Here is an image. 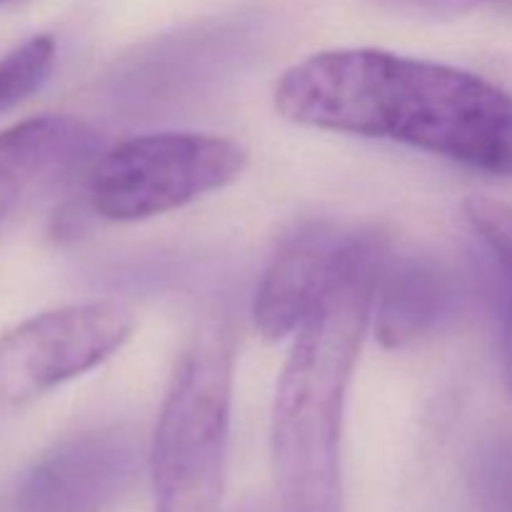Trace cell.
Here are the masks:
<instances>
[{"label": "cell", "instance_id": "cell-1", "mask_svg": "<svg viewBox=\"0 0 512 512\" xmlns=\"http://www.w3.org/2000/svg\"><path fill=\"white\" fill-rule=\"evenodd\" d=\"M273 100L303 128L393 140L512 180V93L470 70L380 48H335L285 70Z\"/></svg>", "mask_w": 512, "mask_h": 512}, {"label": "cell", "instance_id": "cell-2", "mask_svg": "<svg viewBox=\"0 0 512 512\" xmlns=\"http://www.w3.org/2000/svg\"><path fill=\"white\" fill-rule=\"evenodd\" d=\"M385 243L360 233L353 253L300 330L275 388L273 478L283 512L343 508V415L350 380L373 323Z\"/></svg>", "mask_w": 512, "mask_h": 512}, {"label": "cell", "instance_id": "cell-3", "mask_svg": "<svg viewBox=\"0 0 512 512\" xmlns=\"http://www.w3.org/2000/svg\"><path fill=\"white\" fill-rule=\"evenodd\" d=\"M235 338L205 320L180 355L148 453L155 512H223Z\"/></svg>", "mask_w": 512, "mask_h": 512}, {"label": "cell", "instance_id": "cell-4", "mask_svg": "<svg viewBox=\"0 0 512 512\" xmlns=\"http://www.w3.org/2000/svg\"><path fill=\"white\" fill-rule=\"evenodd\" d=\"M248 160L245 145L225 135H135L100 153L90 170L88 198L103 220L138 223L228 188L245 173Z\"/></svg>", "mask_w": 512, "mask_h": 512}, {"label": "cell", "instance_id": "cell-5", "mask_svg": "<svg viewBox=\"0 0 512 512\" xmlns=\"http://www.w3.org/2000/svg\"><path fill=\"white\" fill-rule=\"evenodd\" d=\"M135 330L115 303H80L23 320L0 335V403L20 405L113 358Z\"/></svg>", "mask_w": 512, "mask_h": 512}, {"label": "cell", "instance_id": "cell-6", "mask_svg": "<svg viewBox=\"0 0 512 512\" xmlns=\"http://www.w3.org/2000/svg\"><path fill=\"white\" fill-rule=\"evenodd\" d=\"M360 233L325 220L298 225L275 250L253 300L255 330L268 343L295 335L353 253Z\"/></svg>", "mask_w": 512, "mask_h": 512}, {"label": "cell", "instance_id": "cell-7", "mask_svg": "<svg viewBox=\"0 0 512 512\" xmlns=\"http://www.w3.org/2000/svg\"><path fill=\"white\" fill-rule=\"evenodd\" d=\"M135 475V448L118 433L75 435L20 480L15 512H103Z\"/></svg>", "mask_w": 512, "mask_h": 512}, {"label": "cell", "instance_id": "cell-8", "mask_svg": "<svg viewBox=\"0 0 512 512\" xmlns=\"http://www.w3.org/2000/svg\"><path fill=\"white\" fill-rule=\"evenodd\" d=\"M93 135L78 120L40 115L0 133V223L33 185L63 173L90 148Z\"/></svg>", "mask_w": 512, "mask_h": 512}, {"label": "cell", "instance_id": "cell-9", "mask_svg": "<svg viewBox=\"0 0 512 512\" xmlns=\"http://www.w3.org/2000/svg\"><path fill=\"white\" fill-rule=\"evenodd\" d=\"M450 305V280L423 258H385L373 298V328L385 348L425 338Z\"/></svg>", "mask_w": 512, "mask_h": 512}, {"label": "cell", "instance_id": "cell-10", "mask_svg": "<svg viewBox=\"0 0 512 512\" xmlns=\"http://www.w3.org/2000/svg\"><path fill=\"white\" fill-rule=\"evenodd\" d=\"M465 218L470 228L478 233L485 248L490 250L493 260L503 273L508 285L510 308H508V328H505V358L512 378V205L495 198L473 195L465 200Z\"/></svg>", "mask_w": 512, "mask_h": 512}, {"label": "cell", "instance_id": "cell-11", "mask_svg": "<svg viewBox=\"0 0 512 512\" xmlns=\"http://www.w3.org/2000/svg\"><path fill=\"white\" fill-rule=\"evenodd\" d=\"M55 60V40L35 35L0 60V110H8L33 95L48 78Z\"/></svg>", "mask_w": 512, "mask_h": 512}, {"label": "cell", "instance_id": "cell-12", "mask_svg": "<svg viewBox=\"0 0 512 512\" xmlns=\"http://www.w3.org/2000/svg\"><path fill=\"white\" fill-rule=\"evenodd\" d=\"M390 3H405V5H443V3H455V0H390Z\"/></svg>", "mask_w": 512, "mask_h": 512}, {"label": "cell", "instance_id": "cell-13", "mask_svg": "<svg viewBox=\"0 0 512 512\" xmlns=\"http://www.w3.org/2000/svg\"><path fill=\"white\" fill-rule=\"evenodd\" d=\"M0 3H8V0H0Z\"/></svg>", "mask_w": 512, "mask_h": 512}]
</instances>
